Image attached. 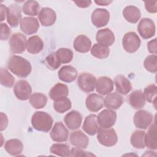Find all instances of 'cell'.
I'll return each mask as SVG.
<instances>
[{
	"label": "cell",
	"mask_w": 157,
	"mask_h": 157,
	"mask_svg": "<svg viewBox=\"0 0 157 157\" xmlns=\"http://www.w3.org/2000/svg\"><path fill=\"white\" fill-rule=\"evenodd\" d=\"M7 68L19 77L26 78L31 72V63L26 59L18 55L10 57L7 63Z\"/></svg>",
	"instance_id": "cell-1"
},
{
	"label": "cell",
	"mask_w": 157,
	"mask_h": 157,
	"mask_svg": "<svg viewBox=\"0 0 157 157\" xmlns=\"http://www.w3.org/2000/svg\"><path fill=\"white\" fill-rule=\"evenodd\" d=\"M53 123L52 116L45 112L37 111L31 118V124L34 129L44 132H48L51 129Z\"/></svg>",
	"instance_id": "cell-2"
},
{
	"label": "cell",
	"mask_w": 157,
	"mask_h": 157,
	"mask_svg": "<svg viewBox=\"0 0 157 157\" xmlns=\"http://www.w3.org/2000/svg\"><path fill=\"white\" fill-rule=\"evenodd\" d=\"M97 139L101 145L105 147H112L118 141L117 133L113 128H99Z\"/></svg>",
	"instance_id": "cell-3"
},
{
	"label": "cell",
	"mask_w": 157,
	"mask_h": 157,
	"mask_svg": "<svg viewBox=\"0 0 157 157\" xmlns=\"http://www.w3.org/2000/svg\"><path fill=\"white\" fill-rule=\"evenodd\" d=\"M141 40L135 32H128L124 34L122 44L124 50L129 53L136 52L140 46Z\"/></svg>",
	"instance_id": "cell-4"
},
{
	"label": "cell",
	"mask_w": 157,
	"mask_h": 157,
	"mask_svg": "<svg viewBox=\"0 0 157 157\" xmlns=\"http://www.w3.org/2000/svg\"><path fill=\"white\" fill-rule=\"evenodd\" d=\"M10 50L13 53H21L26 50V37L20 33L13 34L9 41Z\"/></svg>",
	"instance_id": "cell-5"
},
{
	"label": "cell",
	"mask_w": 157,
	"mask_h": 157,
	"mask_svg": "<svg viewBox=\"0 0 157 157\" xmlns=\"http://www.w3.org/2000/svg\"><path fill=\"white\" fill-rule=\"evenodd\" d=\"M137 31L144 39H148L155 34L156 28L152 20L148 18L141 19L137 25Z\"/></svg>",
	"instance_id": "cell-6"
},
{
	"label": "cell",
	"mask_w": 157,
	"mask_h": 157,
	"mask_svg": "<svg viewBox=\"0 0 157 157\" xmlns=\"http://www.w3.org/2000/svg\"><path fill=\"white\" fill-rule=\"evenodd\" d=\"M98 124L101 128H110L117 120V113L111 109H104L96 117Z\"/></svg>",
	"instance_id": "cell-7"
},
{
	"label": "cell",
	"mask_w": 157,
	"mask_h": 157,
	"mask_svg": "<svg viewBox=\"0 0 157 157\" xmlns=\"http://www.w3.org/2000/svg\"><path fill=\"white\" fill-rule=\"evenodd\" d=\"M153 120V115L145 110H140L136 112L133 118L135 126L142 129H146L151 124Z\"/></svg>",
	"instance_id": "cell-8"
},
{
	"label": "cell",
	"mask_w": 157,
	"mask_h": 157,
	"mask_svg": "<svg viewBox=\"0 0 157 157\" xmlns=\"http://www.w3.org/2000/svg\"><path fill=\"white\" fill-rule=\"evenodd\" d=\"M96 82V77L90 73H82L77 78V85L79 88L85 93L94 91Z\"/></svg>",
	"instance_id": "cell-9"
},
{
	"label": "cell",
	"mask_w": 157,
	"mask_h": 157,
	"mask_svg": "<svg viewBox=\"0 0 157 157\" xmlns=\"http://www.w3.org/2000/svg\"><path fill=\"white\" fill-rule=\"evenodd\" d=\"M32 88L30 84L25 80H20L15 85L13 93L16 98L21 101H26L30 98Z\"/></svg>",
	"instance_id": "cell-10"
},
{
	"label": "cell",
	"mask_w": 157,
	"mask_h": 157,
	"mask_svg": "<svg viewBox=\"0 0 157 157\" xmlns=\"http://www.w3.org/2000/svg\"><path fill=\"white\" fill-rule=\"evenodd\" d=\"M91 22L96 28H101L107 25L110 19V13L105 9H96L91 14Z\"/></svg>",
	"instance_id": "cell-11"
},
{
	"label": "cell",
	"mask_w": 157,
	"mask_h": 157,
	"mask_svg": "<svg viewBox=\"0 0 157 157\" xmlns=\"http://www.w3.org/2000/svg\"><path fill=\"white\" fill-rule=\"evenodd\" d=\"M53 141L63 142L67 141L69 136V131L64 124L61 121L56 122L50 134Z\"/></svg>",
	"instance_id": "cell-12"
},
{
	"label": "cell",
	"mask_w": 157,
	"mask_h": 157,
	"mask_svg": "<svg viewBox=\"0 0 157 157\" xmlns=\"http://www.w3.org/2000/svg\"><path fill=\"white\" fill-rule=\"evenodd\" d=\"M21 7L18 4H12L8 7L7 21L11 27H17L21 22Z\"/></svg>",
	"instance_id": "cell-13"
},
{
	"label": "cell",
	"mask_w": 157,
	"mask_h": 157,
	"mask_svg": "<svg viewBox=\"0 0 157 157\" xmlns=\"http://www.w3.org/2000/svg\"><path fill=\"white\" fill-rule=\"evenodd\" d=\"M96 91L101 95H106L110 93L113 90V80L107 76H102L96 82Z\"/></svg>",
	"instance_id": "cell-14"
},
{
	"label": "cell",
	"mask_w": 157,
	"mask_h": 157,
	"mask_svg": "<svg viewBox=\"0 0 157 157\" xmlns=\"http://www.w3.org/2000/svg\"><path fill=\"white\" fill-rule=\"evenodd\" d=\"M39 28L37 19L34 17H24L20 22V29L22 32L27 35L36 33Z\"/></svg>",
	"instance_id": "cell-15"
},
{
	"label": "cell",
	"mask_w": 157,
	"mask_h": 157,
	"mask_svg": "<svg viewBox=\"0 0 157 157\" xmlns=\"http://www.w3.org/2000/svg\"><path fill=\"white\" fill-rule=\"evenodd\" d=\"M96 39L98 44L109 47L114 43L115 36L109 28H104L97 31Z\"/></svg>",
	"instance_id": "cell-16"
},
{
	"label": "cell",
	"mask_w": 157,
	"mask_h": 157,
	"mask_svg": "<svg viewBox=\"0 0 157 157\" xmlns=\"http://www.w3.org/2000/svg\"><path fill=\"white\" fill-rule=\"evenodd\" d=\"M85 105L90 112H98L104 106V98L102 96L96 93L90 94L86 97Z\"/></svg>",
	"instance_id": "cell-17"
},
{
	"label": "cell",
	"mask_w": 157,
	"mask_h": 157,
	"mask_svg": "<svg viewBox=\"0 0 157 157\" xmlns=\"http://www.w3.org/2000/svg\"><path fill=\"white\" fill-rule=\"evenodd\" d=\"M38 19L42 26H50L55 23L56 15L52 9L44 7L40 10L38 14Z\"/></svg>",
	"instance_id": "cell-18"
},
{
	"label": "cell",
	"mask_w": 157,
	"mask_h": 157,
	"mask_svg": "<svg viewBox=\"0 0 157 157\" xmlns=\"http://www.w3.org/2000/svg\"><path fill=\"white\" fill-rule=\"evenodd\" d=\"M64 121L69 129L75 130L80 128L82 121V117L78 111L72 110L64 116Z\"/></svg>",
	"instance_id": "cell-19"
},
{
	"label": "cell",
	"mask_w": 157,
	"mask_h": 157,
	"mask_svg": "<svg viewBox=\"0 0 157 157\" xmlns=\"http://www.w3.org/2000/svg\"><path fill=\"white\" fill-rule=\"evenodd\" d=\"M69 140L72 145L83 149H85L89 143L88 137L80 130L72 132L70 134Z\"/></svg>",
	"instance_id": "cell-20"
},
{
	"label": "cell",
	"mask_w": 157,
	"mask_h": 157,
	"mask_svg": "<svg viewBox=\"0 0 157 157\" xmlns=\"http://www.w3.org/2000/svg\"><path fill=\"white\" fill-rule=\"evenodd\" d=\"M58 75L61 81L70 83L74 81L77 78V71L73 66L66 65L61 67L58 72Z\"/></svg>",
	"instance_id": "cell-21"
},
{
	"label": "cell",
	"mask_w": 157,
	"mask_h": 157,
	"mask_svg": "<svg viewBox=\"0 0 157 157\" xmlns=\"http://www.w3.org/2000/svg\"><path fill=\"white\" fill-rule=\"evenodd\" d=\"M123 101V97L120 94L114 92L108 94L104 99V104L109 109L117 110L121 107Z\"/></svg>",
	"instance_id": "cell-22"
},
{
	"label": "cell",
	"mask_w": 157,
	"mask_h": 157,
	"mask_svg": "<svg viewBox=\"0 0 157 157\" xmlns=\"http://www.w3.org/2000/svg\"><path fill=\"white\" fill-rule=\"evenodd\" d=\"M99 128L96 115L90 114L85 117L82 129L86 134L90 136H94L97 133Z\"/></svg>",
	"instance_id": "cell-23"
},
{
	"label": "cell",
	"mask_w": 157,
	"mask_h": 157,
	"mask_svg": "<svg viewBox=\"0 0 157 157\" xmlns=\"http://www.w3.org/2000/svg\"><path fill=\"white\" fill-rule=\"evenodd\" d=\"M73 46L76 52L86 53L91 49V42L86 36L81 34L75 37Z\"/></svg>",
	"instance_id": "cell-24"
},
{
	"label": "cell",
	"mask_w": 157,
	"mask_h": 157,
	"mask_svg": "<svg viewBox=\"0 0 157 157\" xmlns=\"http://www.w3.org/2000/svg\"><path fill=\"white\" fill-rule=\"evenodd\" d=\"M117 91L123 94L126 95L132 90V85L130 81L124 75H117L114 80Z\"/></svg>",
	"instance_id": "cell-25"
},
{
	"label": "cell",
	"mask_w": 157,
	"mask_h": 157,
	"mask_svg": "<svg viewBox=\"0 0 157 157\" xmlns=\"http://www.w3.org/2000/svg\"><path fill=\"white\" fill-rule=\"evenodd\" d=\"M145 146L151 150H156L157 140H156V129L155 121L150 125L147 132L145 134Z\"/></svg>",
	"instance_id": "cell-26"
},
{
	"label": "cell",
	"mask_w": 157,
	"mask_h": 157,
	"mask_svg": "<svg viewBox=\"0 0 157 157\" xmlns=\"http://www.w3.org/2000/svg\"><path fill=\"white\" fill-rule=\"evenodd\" d=\"M129 103L135 109H140L145 104V99L142 90H137L132 91L128 98Z\"/></svg>",
	"instance_id": "cell-27"
},
{
	"label": "cell",
	"mask_w": 157,
	"mask_h": 157,
	"mask_svg": "<svg viewBox=\"0 0 157 157\" xmlns=\"http://www.w3.org/2000/svg\"><path fill=\"white\" fill-rule=\"evenodd\" d=\"M123 15L125 20L131 23H136L140 18V9L134 6H128L123 10Z\"/></svg>",
	"instance_id": "cell-28"
},
{
	"label": "cell",
	"mask_w": 157,
	"mask_h": 157,
	"mask_svg": "<svg viewBox=\"0 0 157 157\" xmlns=\"http://www.w3.org/2000/svg\"><path fill=\"white\" fill-rule=\"evenodd\" d=\"M69 90L66 85L57 83L49 91V96L53 101H56L60 98H65L68 96Z\"/></svg>",
	"instance_id": "cell-29"
},
{
	"label": "cell",
	"mask_w": 157,
	"mask_h": 157,
	"mask_svg": "<svg viewBox=\"0 0 157 157\" xmlns=\"http://www.w3.org/2000/svg\"><path fill=\"white\" fill-rule=\"evenodd\" d=\"M4 148L9 155L17 156L23 151V144L22 142L18 139H12L6 142Z\"/></svg>",
	"instance_id": "cell-30"
},
{
	"label": "cell",
	"mask_w": 157,
	"mask_h": 157,
	"mask_svg": "<svg viewBox=\"0 0 157 157\" xmlns=\"http://www.w3.org/2000/svg\"><path fill=\"white\" fill-rule=\"evenodd\" d=\"M44 48V42L42 39L38 36H33L27 40L26 50L31 54H37Z\"/></svg>",
	"instance_id": "cell-31"
},
{
	"label": "cell",
	"mask_w": 157,
	"mask_h": 157,
	"mask_svg": "<svg viewBox=\"0 0 157 157\" xmlns=\"http://www.w3.org/2000/svg\"><path fill=\"white\" fill-rule=\"evenodd\" d=\"M145 132L141 130L134 131L131 136V144L136 148L143 149L145 148Z\"/></svg>",
	"instance_id": "cell-32"
},
{
	"label": "cell",
	"mask_w": 157,
	"mask_h": 157,
	"mask_svg": "<svg viewBox=\"0 0 157 157\" xmlns=\"http://www.w3.org/2000/svg\"><path fill=\"white\" fill-rule=\"evenodd\" d=\"M29 102L33 107L36 109H40L45 106L47 98L41 93H34L30 96Z\"/></svg>",
	"instance_id": "cell-33"
},
{
	"label": "cell",
	"mask_w": 157,
	"mask_h": 157,
	"mask_svg": "<svg viewBox=\"0 0 157 157\" xmlns=\"http://www.w3.org/2000/svg\"><path fill=\"white\" fill-rule=\"evenodd\" d=\"M55 55L60 63V64H66L70 63L73 58L72 51L67 48H60L58 49L55 52Z\"/></svg>",
	"instance_id": "cell-34"
},
{
	"label": "cell",
	"mask_w": 157,
	"mask_h": 157,
	"mask_svg": "<svg viewBox=\"0 0 157 157\" xmlns=\"http://www.w3.org/2000/svg\"><path fill=\"white\" fill-rule=\"evenodd\" d=\"M91 54L98 59H104L109 56L110 50L108 47H105L99 44H94L90 49Z\"/></svg>",
	"instance_id": "cell-35"
},
{
	"label": "cell",
	"mask_w": 157,
	"mask_h": 157,
	"mask_svg": "<svg viewBox=\"0 0 157 157\" xmlns=\"http://www.w3.org/2000/svg\"><path fill=\"white\" fill-rule=\"evenodd\" d=\"M71 106V101L67 97L54 101L53 102V109L56 112L59 113H63L69 110Z\"/></svg>",
	"instance_id": "cell-36"
},
{
	"label": "cell",
	"mask_w": 157,
	"mask_h": 157,
	"mask_svg": "<svg viewBox=\"0 0 157 157\" xmlns=\"http://www.w3.org/2000/svg\"><path fill=\"white\" fill-rule=\"evenodd\" d=\"M39 9V4L36 1H27L22 6L23 12L29 16H36L38 15Z\"/></svg>",
	"instance_id": "cell-37"
},
{
	"label": "cell",
	"mask_w": 157,
	"mask_h": 157,
	"mask_svg": "<svg viewBox=\"0 0 157 157\" xmlns=\"http://www.w3.org/2000/svg\"><path fill=\"white\" fill-rule=\"evenodd\" d=\"M50 153L61 156H69L70 148L66 144H53L50 149Z\"/></svg>",
	"instance_id": "cell-38"
},
{
	"label": "cell",
	"mask_w": 157,
	"mask_h": 157,
	"mask_svg": "<svg viewBox=\"0 0 157 157\" xmlns=\"http://www.w3.org/2000/svg\"><path fill=\"white\" fill-rule=\"evenodd\" d=\"M0 73L1 84L6 87H12L15 82L13 76L6 69L4 68H1Z\"/></svg>",
	"instance_id": "cell-39"
},
{
	"label": "cell",
	"mask_w": 157,
	"mask_h": 157,
	"mask_svg": "<svg viewBox=\"0 0 157 157\" xmlns=\"http://www.w3.org/2000/svg\"><path fill=\"white\" fill-rule=\"evenodd\" d=\"M144 96L145 100L150 103H156L157 87L155 84H151L148 85L144 88Z\"/></svg>",
	"instance_id": "cell-40"
},
{
	"label": "cell",
	"mask_w": 157,
	"mask_h": 157,
	"mask_svg": "<svg viewBox=\"0 0 157 157\" xmlns=\"http://www.w3.org/2000/svg\"><path fill=\"white\" fill-rule=\"evenodd\" d=\"M145 69L151 73H156L157 71V56L156 55H148L144 61Z\"/></svg>",
	"instance_id": "cell-41"
},
{
	"label": "cell",
	"mask_w": 157,
	"mask_h": 157,
	"mask_svg": "<svg viewBox=\"0 0 157 157\" xmlns=\"http://www.w3.org/2000/svg\"><path fill=\"white\" fill-rule=\"evenodd\" d=\"M45 63L47 66L52 70H56L61 66L60 63L56 57L55 52H52L45 58Z\"/></svg>",
	"instance_id": "cell-42"
},
{
	"label": "cell",
	"mask_w": 157,
	"mask_h": 157,
	"mask_svg": "<svg viewBox=\"0 0 157 157\" xmlns=\"http://www.w3.org/2000/svg\"><path fill=\"white\" fill-rule=\"evenodd\" d=\"M94 156L93 153H91L88 151H85L82 150L81 148H72L71 150L69 156Z\"/></svg>",
	"instance_id": "cell-43"
},
{
	"label": "cell",
	"mask_w": 157,
	"mask_h": 157,
	"mask_svg": "<svg viewBox=\"0 0 157 157\" xmlns=\"http://www.w3.org/2000/svg\"><path fill=\"white\" fill-rule=\"evenodd\" d=\"M11 33V30L10 28L6 23H1V40H6L9 39L10 34Z\"/></svg>",
	"instance_id": "cell-44"
},
{
	"label": "cell",
	"mask_w": 157,
	"mask_h": 157,
	"mask_svg": "<svg viewBox=\"0 0 157 157\" xmlns=\"http://www.w3.org/2000/svg\"><path fill=\"white\" fill-rule=\"evenodd\" d=\"M145 8L147 12L151 13H155L157 12V1H144Z\"/></svg>",
	"instance_id": "cell-45"
},
{
	"label": "cell",
	"mask_w": 157,
	"mask_h": 157,
	"mask_svg": "<svg viewBox=\"0 0 157 157\" xmlns=\"http://www.w3.org/2000/svg\"><path fill=\"white\" fill-rule=\"evenodd\" d=\"M156 45H157L156 38H155L154 39L149 41L147 44V48H148V52L151 53L156 55L157 53Z\"/></svg>",
	"instance_id": "cell-46"
},
{
	"label": "cell",
	"mask_w": 157,
	"mask_h": 157,
	"mask_svg": "<svg viewBox=\"0 0 157 157\" xmlns=\"http://www.w3.org/2000/svg\"><path fill=\"white\" fill-rule=\"evenodd\" d=\"M1 131L4 130L8 125V118L6 114L1 112Z\"/></svg>",
	"instance_id": "cell-47"
},
{
	"label": "cell",
	"mask_w": 157,
	"mask_h": 157,
	"mask_svg": "<svg viewBox=\"0 0 157 157\" xmlns=\"http://www.w3.org/2000/svg\"><path fill=\"white\" fill-rule=\"evenodd\" d=\"M74 3L76 4V6L80 8H86L89 7L91 4V1H88V0H82V1H74Z\"/></svg>",
	"instance_id": "cell-48"
},
{
	"label": "cell",
	"mask_w": 157,
	"mask_h": 157,
	"mask_svg": "<svg viewBox=\"0 0 157 157\" xmlns=\"http://www.w3.org/2000/svg\"><path fill=\"white\" fill-rule=\"evenodd\" d=\"M0 14H1V21H2L5 20L6 17L7 16L8 7L3 4H1L0 6Z\"/></svg>",
	"instance_id": "cell-49"
},
{
	"label": "cell",
	"mask_w": 157,
	"mask_h": 157,
	"mask_svg": "<svg viewBox=\"0 0 157 157\" xmlns=\"http://www.w3.org/2000/svg\"><path fill=\"white\" fill-rule=\"evenodd\" d=\"M112 1H102V0H99V1H94V2L99 6H107L109 5Z\"/></svg>",
	"instance_id": "cell-50"
}]
</instances>
